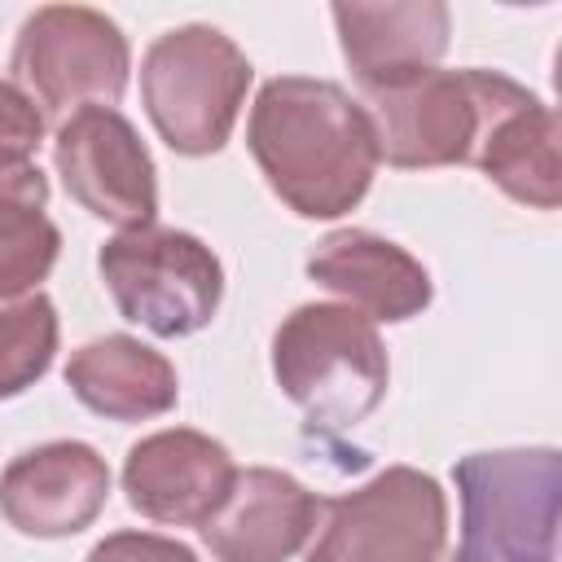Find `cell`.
<instances>
[{"label":"cell","instance_id":"cell-1","mask_svg":"<svg viewBox=\"0 0 562 562\" xmlns=\"http://www.w3.org/2000/svg\"><path fill=\"white\" fill-rule=\"evenodd\" d=\"M246 145L268 189L303 220L347 215L382 162L369 110L347 88L307 75H281L259 88Z\"/></svg>","mask_w":562,"mask_h":562},{"label":"cell","instance_id":"cell-2","mask_svg":"<svg viewBox=\"0 0 562 562\" xmlns=\"http://www.w3.org/2000/svg\"><path fill=\"white\" fill-rule=\"evenodd\" d=\"M272 378L312 426L347 430L382 404L391 364L369 316L347 303H303L272 334Z\"/></svg>","mask_w":562,"mask_h":562},{"label":"cell","instance_id":"cell-3","mask_svg":"<svg viewBox=\"0 0 562 562\" xmlns=\"http://www.w3.org/2000/svg\"><path fill=\"white\" fill-rule=\"evenodd\" d=\"M531 97L536 92L501 70H426L369 97L378 158L404 171L474 162L492 123L527 105Z\"/></svg>","mask_w":562,"mask_h":562},{"label":"cell","instance_id":"cell-4","mask_svg":"<svg viewBox=\"0 0 562 562\" xmlns=\"http://www.w3.org/2000/svg\"><path fill=\"white\" fill-rule=\"evenodd\" d=\"M255 70L215 26L189 22L158 35L140 61V97L154 132L184 158L228 145Z\"/></svg>","mask_w":562,"mask_h":562},{"label":"cell","instance_id":"cell-5","mask_svg":"<svg viewBox=\"0 0 562 562\" xmlns=\"http://www.w3.org/2000/svg\"><path fill=\"white\" fill-rule=\"evenodd\" d=\"M452 479L461 492L452 562H558V448L470 452Z\"/></svg>","mask_w":562,"mask_h":562},{"label":"cell","instance_id":"cell-6","mask_svg":"<svg viewBox=\"0 0 562 562\" xmlns=\"http://www.w3.org/2000/svg\"><path fill=\"white\" fill-rule=\"evenodd\" d=\"M97 268L119 316L158 338L206 329L224 299L220 259L180 228H127L101 246Z\"/></svg>","mask_w":562,"mask_h":562},{"label":"cell","instance_id":"cell-7","mask_svg":"<svg viewBox=\"0 0 562 562\" xmlns=\"http://www.w3.org/2000/svg\"><path fill=\"white\" fill-rule=\"evenodd\" d=\"M9 66L44 114H75L83 105H119L132 48L105 13L83 4H44L22 22Z\"/></svg>","mask_w":562,"mask_h":562},{"label":"cell","instance_id":"cell-8","mask_svg":"<svg viewBox=\"0 0 562 562\" xmlns=\"http://www.w3.org/2000/svg\"><path fill=\"white\" fill-rule=\"evenodd\" d=\"M443 487L413 465H391L364 487L325 501V527L307 562H443Z\"/></svg>","mask_w":562,"mask_h":562},{"label":"cell","instance_id":"cell-9","mask_svg":"<svg viewBox=\"0 0 562 562\" xmlns=\"http://www.w3.org/2000/svg\"><path fill=\"white\" fill-rule=\"evenodd\" d=\"M53 162L66 193L114 228H149L158 215V171L136 127L114 105H83L61 119Z\"/></svg>","mask_w":562,"mask_h":562},{"label":"cell","instance_id":"cell-10","mask_svg":"<svg viewBox=\"0 0 562 562\" xmlns=\"http://www.w3.org/2000/svg\"><path fill=\"white\" fill-rule=\"evenodd\" d=\"M110 501V465L92 443L53 439L13 457L0 474V514L13 531L61 540L97 522Z\"/></svg>","mask_w":562,"mask_h":562},{"label":"cell","instance_id":"cell-11","mask_svg":"<svg viewBox=\"0 0 562 562\" xmlns=\"http://www.w3.org/2000/svg\"><path fill=\"white\" fill-rule=\"evenodd\" d=\"M237 465L228 448L202 430L176 426L127 448L123 492L127 505L149 522L202 527L228 496Z\"/></svg>","mask_w":562,"mask_h":562},{"label":"cell","instance_id":"cell-12","mask_svg":"<svg viewBox=\"0 0 562 562\" xmlns=\"http://www.w3.org/2000/svg\"><path fill=\"white\" fill-rule=\"evenodd\" d=\"M325 514V501L299 479L250 465L237 470L224 505L198 527L215 562H290Z\"/></svg>","mask_w":562,"mask_h":562},{"label":"cell","instance_id":"cell-13","mask_svg":"<svg viewBox=\"0 0 562 562\" xmlns=\"http://www.w3.org/2000/svg\"><path fill=\"white\" fill-rule=\"evenodd\" d=\"M342 57L364 97L408 83L448 53L452 13L439 0L413 4H334Z\"/></svg>","mask_w":562,"mask_h":562},{"label":"cell","instance_id":"cell-14","mask_svg":"<svg viewBox=\"0 0 562 562\" xmlns=\"http://www.w3.org/2000/svg\"><path fill=\"white\" fill-rule=\"evenodd\" d=\"M307 277L347 299V307L360 316L386 325H400L430 303V272L404 246L364 228H338L321 237L307 255Z\"/></svg>","mask_w":562,"mask_h":562},{"label":"cell","instance_id":"cell-15","mask_svg":"<svg viewBox=\"0 0 562 562\" xmlns=\"http://www.w3.org/2000/svg\"><path fill=\"white\" fill-rule=\"evenodd\" d=\"M66 386L75 400L110 422H145L176 408V369L162 351L127 334H105L83 342L66 360Z\"/></svg>","mask_w":562,"mask_h":562},{"label":"cell","instance_id":"cell-16","mask_svg":"<svg viewBox=\"0 0 562 562\" xmlns=\"http://www.w3.org/2000/svg\"><path fill=\"white\" fill-rule=\"evenodd\" d=\"M474 167L514 202L536 206V211H558V202H562L558 114L540 97L509 110L483 136Z\"/></svg>","mask_w":562,"mask_h":562},{"label":"cell","instance_id":"cell-17","mask_svg":"<svg viewBox=\"0 0 562 562\" xmlns=\"http://www.w3.org/2000/svg\"><path fill=\"white\" fill-rule=\"evenodd\" d=\"M57 351V307L44 294H26L0 307V400L35 386Z\"/></svg>","mask_w":562,"mask_h":562},{"label":"cell","instance_id":"cell-18","mask_svg":"<svg viewBox=\"0 0 562 562\" xmlns=\"http://www.w3.org/2000/svg\"><path fill=\"white\" fill-rule=\"evenodd\" d=\"M61 250L57 224L35 202H0V299L35 290Z\"/></svg>","mask_w":562,"mask_h":562},{"label":"cell","instance_id":"cell-19","mask_svg":"<svg viewBox=\"0 0 562 562\" xmlns=\"http://www.w3.org/2000/svg\"><path fill=\"white\" fill-rule=\"evenodd\" d=\"M40 140H44V110H35V101L18 83L0 79V154L31 158Z\"/></svg>","mask_w":562,"mask_h":562},{"label":"cell","instance_id":"cell-20","mask_svg":"<svg viewBox=\"0 0 562 562\" xmlns=\"http://www.w3.org/2000/svg\"><path fill=\"white\" fill-rule=\"evenodd\" d=\"M88 562H198V553L154 531H114L88 553Z\"/></svg>","mask_w":562,"mask_h":562}]
</instances>
